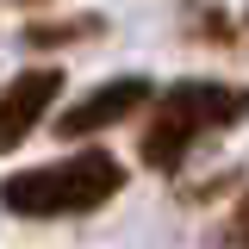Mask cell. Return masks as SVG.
Wrapping results in <instances>:
<instances>
[{
  "label": "cell",
  "mask_w": 249,
  "mask_h": 249,
  "mask_svg": "<svg viewBox=\"0 0 249 249\" xmlns=\"http://www.w3.org/2000/svg\"><path fill=\"white\" fill-rule=\"evenodd\" d=\"M119 187H124L119 156L81 150V156L50 162V168H19V175H6V181H0V206L13 218H81V212H100Z\"/></svg>",
  "instance_id": "6da1fadb"
},
{
  "label": "cell",
  "mask_w": 249,
  "mask_h": 249,
  "mask_svg": "<svg viewBox=\"0 0 249 249\" xmlns=\"http://www.w3.org/2000/svg\"><path fill=\"white\" fill-rule=\"evenodd\" d=\"M243 119H249V88H231V81H175L156 100V119L143 124V162L150 168H181L193 137L231 131Z\"/></svg>",
  "instance_id": "7a4b0ae2"
},
{
  "label": "cell",
  "mask_w": 249,
  "mask_h": 249,
  "mask_svg": "<svg viewBox=\"0 0 249 249\" xmlns=\"http://www.w3.org/2000/svg\"><path fill=\"white\" fill-rule=\"evenodd\" d=\"M156 88L143 81V75H119V81H106V88L81 93L69 112H56V131L62 137H93V131H106V124H124L137 106H150Z\"/></svg>",
  "instance_id": "3957f363"
},
{
  "label": "cell",
  "mask_w": 249,
  "mask_h": 249,
  "mask_svg": "<svg viewBox=\"0 0 249 249\" xmlns=\"http://www.w3.org/2000/svg\"><path fill=\"white\" fill-rule=\"evenodd\" d=\"M56 100H62V69H25V75H13L6 93H0V150H19Z\"/></svg>",
  "instance_id": "277c9868"
},
{
  "label": "cell",
  "mask_w": 249,
  "mask_h": 249,
  "mask_svg": "<svg viewBox=\"0 0 249 249\" xmlns=\"http://www.w3.org/2000/svg\"><path fill=\"white\" fill-rule=\"evenodd\" d=\"M100 19H31L25 25V44L31 50H62V44H75V37H93Z\"/></svg>",
  "instance_id": "5b68a950"
}]
</instances>
